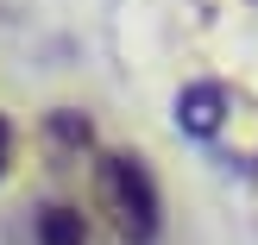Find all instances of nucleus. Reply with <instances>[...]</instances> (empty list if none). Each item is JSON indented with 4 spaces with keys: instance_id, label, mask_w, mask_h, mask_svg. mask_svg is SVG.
<instances>
[{
    "instance_id": "4",
    "label": "nucleus",
    "mask_w": 258,
    "mask_h": 245,
    "mask_svg": "<svg viewBox=\"0 0 258 245\" xmlns=\"http://www.w3.org/2000/svg\"><path fill=\"white\" fill-rule=\"evenodd\" d=\"M50 145H57V151H88V145H95V126H88V113L57 107V113H50Z\"/></svg>"
},
{
    "instance_id": "5",
    "label": "nucleus",
    "mask_w": 258,
    "mask_h": 245,
    "mask_svg": "<svg viewBox=\"0 0 258 245\" xmlns=\"http://www.w3.org/2000/svg\"><path fill=\"white\" fill-rule=\"evenodd\" d=\"M7 170H13V126L0 120V176H7Z\"/></svg>"
},
{
    "instance_id": "1",
    "label": "nucleus",
    "mask_w": 258,
    "mask_h": 245,
    "mask_svg": "<svg viewBox=\"0 0 258 245\" xmlns=\"http://www.w3.org/2000/svg\"><path fill=\"white\" fill-rule=\"evenodd\" d=\"M95 189H101V208H107L120 245H151V239H158L164 195H158V176L145 170V157H133V151H107L101 170H95Z\"/></svg>"
},
{
    "instance_id": "3",
    "label": "nucleus",
    "mask_w": 258,
    "mask_h": 245,
    "mask_svg": "<svg viewBox=\"0 0 258 245\" xmlns=\"http://www.w3.org/2000/svg\"><path fill=\"white\" fill-rule=\"evenodd\" d=\"M38 245H88L82 214H76V208H63V201L38 208Z\"/></svg>"
},
{
    "instance_id": "2",
    "label": "nucleus",
    "mask_w": 258,
    "mask_h": 245,
    "mask_svg": "<svg viewBox=\"0 0 258 245\" xmlns=\"http://www.w3.org/2000/svg\"><path fill=\"white\" fill-rule=\"evenodd\" d=\"M221 107H227V95H221L214 82H202V88H189V95L176 101V126L196 132V138H208L214 126H221Z\"/></svg>"
}]
</instances>
